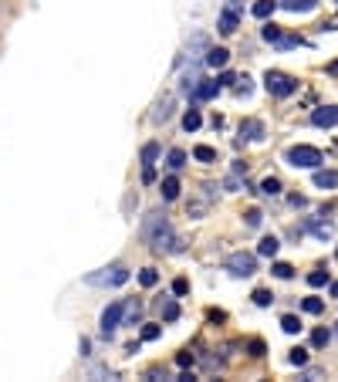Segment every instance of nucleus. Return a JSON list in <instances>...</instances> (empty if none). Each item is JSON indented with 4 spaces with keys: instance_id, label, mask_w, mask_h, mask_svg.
Masks as SVG:
<instances>
[{
    "instance_id": "obj_16",
    "label": "nucleus",
    "mask_w": 338,
    "mask_h": 382,
    "mask_svg": "<svg viewBox=\"0 0 338 382\" xmlns=\"http://www.w3.org/2000/svg\"><path fill=\"white\" fill-rule=\"evenodd\" d=\"M277 237H260V244H257V254L260 257H274V254H277Z\"/></svg>"
},
{
    "instance_id": "obj_25",
    "label": "nucleus",
    "mask_w": 338,
    "mask_h": 382,
    "mask_svg": "<svg viewBox=\"0 0 338 382\" xmlns=\"http://www.w3.org/2000/svg\"><path fill=\"white\" fill-rule=\"evenodd\" d=\"M281 328H284L288 335H298V332H301V321H298L294 315H284V318H281Z\"/></svg>"
},
{
    "instance_id": "obj_40",
    "label": "nucleus",
    "mask_w": 338,
    "mask_h": 382,
    "mask_svg": "<svg viewBox=\"0 0 338 382\" xmlns=\"http://www.w3.org/2000/svg\"><path fill=\"white\" fill-rule=\"evenodd\" d=\"M331 294H335V298H338V281H331Z\"/></svg>"
},
{
    "instance_id": "obj_32",
    "label": "nucleus",
    "mask_w": 338,
    "mask_h": 382,
    "mask_svg": "<svg viewBox=\"0 0 338 382\" xmlns=\"http://www.w3.org/2000/svg\"><path fill=\"white\" fill-rule=\"evenodd\" d=\"M159 335H162V328H159V325H149V328H142V338H145V341H156Z\"/></svg>"
},
{
    "instance_id": "obj_35",
    "label": "nucleus",
    "mask_w": 338,
    "mask_h": 382,
    "mask_svg": "<svg viewBox=\"0 0 338 382\" xmlns=\"http://www.w3.org/2000/svg\"><path fill=\"white\" fill-rule=\"evenodd\" d=\"M237 95H250V78H247V74L237 78Z\"/></svg>"
},
{
    "instance_id": "obj_4",
    "label": "nucleus",
    "mask_w": 338,
    "mask_h": 382,
    "mask_svg": "<svg viewBox=\"0 0 338 382\" xmlns=\"http://www.w3.org/2000/svg\"><path fill=\"white\" fill-rule=\"evenodd\" d=\"M264 88L271 91V95H277V98H288L291 91L298 88V82H294L291 74H281V71H267V74H264Z\"/></svg>"
},
{
    "instance_id": "obj_2",
    "label": "nucleus",
    "mask_w": 338,
    "mask_h": 382,
    "mask_svg": "<svg viewBox=\"0 0 338 382\" xmlns=\"http://www.w3.org/2000/svg\"><path fill=\"white\" fill-rule=\"evenodd\" d=\"M284 159H288V166H294V169H318V166L325 163L322 152L314 146H291L288 152H284Z\"/></svg>"
},
{
    "instance_id": "obj_1",
    "label": "nucleus",
    "mask_w": 338,
    "mask_h": 382,
    "mask_svg": "<svg viewBox=\"0 0 338 382\" xmlns=\"http://www.w3.org/2000/svg\"><path fill=\"white\" fill-rule=\"evenodd\" d=\"M142 237H145V244L153 247V251H179L176 234H173V227H169L166 213H159V210H153L142 220Z\"/></svg>"
},
{
    "instance_id": "obj_15",
    "label": "nucleus",
    "mask_w": 338,
    "mask_h": 382,
    "mask_svg": "<svg viewBox=\"0 0 338 382\" xmlns=\"http://www.w3.org/2000/svg\"><path fill=\"white\" fill-rule=\"evenodd\" d=\"M274 10H277V4H274V0H257V4H254V10H250V14L257 17V21H267V17H271Z\"/></svg>"
},
{
    "instance_id": "obj_28",
    "label": "nucleus",
    "mask_w": 338,
    "mask_h": 382,
    "mask_svg": "<svg viewBox=\"0 0 338 382\" xmlns=\"http://www.w3.org/2000/svg\"><path fill=\"white\" fill-rule=\"evenodd\" d=\"M274 44H277V48H301L305 41H301V37H288V34H281V37H277Z\"/></svg>"
},
{
    "instance_id": "obj_19",
    "label": "nucleus",
    "mask_w": 338,
    "mask_h": 382,
    "mask_svg": "<svg viewBox=\"0 0 338 382\" xmlns=\"http://www.w3.org/2000/svg\"><path fill=\"white\" fill-rule=\"evenodd\" d=\"M176 196H179V179L176 176L162 179V200H176Z\"/></svg>"
},
{
    "instance_id": "obj_27",
    "label": "nucleus",
    "mask_w": 338,
    "mask_h": 382,
    "mask_svg": "<svg viewBox=\"0 0 338 382\" xmlns=\"http://www.w3.org/2000/svg\"><path fill=\"white\" fill-rule=\"evenodd\" d=\"M308 284H311V288L328 284V271H322V268H318V271H311V274H308Z\"/></svg>"
},
{
    "instance_id": "obj_23",
    "label": "nucleus",
    "mask_w": 338,
    "mask_h": 382,
    "mask_svg": "<svg viewBox=\"0 0 338 382\" xmlns=\"http://www.w3.org/2000/svg\"><path fill=\"white\" fill-rule=\"evenodd\" d=\"M301 308H305L308 315H322V311H325V301H322V298H305V301H301Z\"/></svg>"
},
{
    "instance_id": "obj_30",
    "label": "nucleus",
    "mask_w": 338,
    "mask_h": 382,
    "mask_svg": "<svg viewBox=\"0 0 338 382\" xmlns=\"http://www.w3.org/2000/svg\"><path fill=\"white\" fill-rule=\"evenodd\" d=\"M328 338H331V335L325 332V328H318V332L311 335V345H314V349H322V345H328Z\"/></svg>"
},
{
    "instance_id": "obj_13",
    "label": "nucleus",
    "mask_w": 338,
    "mask_h": 382,
    "mask_svg": "<svg viewBox=\"0 0 338 382\" xmlns=\"http://www.w3.org/2000/svg\"><path fill=\"white\" fill-rule=\"evenodd\" d=\"M240 136H243V139H260V136H264V122H257V119H247V122L240 125Z\"/></svg>"
},
{
    "instance_id": "obj_34",
    "label": "nucleus",
    "mask_w": 338,
    "mask_h": 382,
    "mask_svg": "<svg viewBox=\"0 0 338 382\" xmlns=\"http://www.w3.org/2000/svg\"><path fill=\"white\" fill-rule=\"evenodd\" d=\"M260 220H264L260 210H247V227H260Z\"/></svg>"
},
{
    "instance_id": "obj_8",
    "label": "nucleus",
    "mask_w": 338,
    "mask_h": 382,
    "mask_svg": "<svg viewBox=\"0 0 338 382\" xmlns=\"http://www.w3.org/2000/svg\"><path fill=\"white\" fill-rule=\"evenodd\" d=\"M220 95V82H206V78H200L193 88V98L196 102H210V98H217Z\"/></svg>"
},
{
    "instance_id": "obj_21",
    "label": "nucleus",
    "mask_w": 338,
    "mask_h": 382,
    "mask_svg": "<svg viewBox=\"0 0 338 382\" xmlns=\"http://www.w3.org/2000/svg\"><path fill=\"white\" fill-rule=\"evenodd\" d=\"M193 159H200V163H217V149L196 146V149H193Z\"/></svg>"
},
{
    "instance_id": "obj_3",
    "label": "nucleus",
    "mask_w": 338,
    "mask_h": 382,
    "mask_svg": "<svg viewBox=\"0 0 338 382\" xmlns=\"http://www.w3.org/2000/svg\"><path fill=\"white\" fill-rule=\"evenodd\" d=\"M129 277H132V274L122 268V264H112V268H105L102 274H91L88 284H95V288H119V284H125Z\"/></svg>"
},
{
    "instance_id": "obj_41",
    "label": "nucleus",
    "mask_w": 338,
    "mask_h": 382,
    "mask_svg": "<svg viewBox=\"0 0 338 382\" xmlns=\"http://www.w3.org/2000/svg\"><path fill=\"white\" fill-rule=\"evenodd\" d=\"M335 335H338V332H335Z\"/></svg>"
},
{
    "instance_id": "obj_12",
    "label": "nucleus",
    "mask_w": 338,
    "mask_h": 382,
    "mask_svg": "<svg viewBox=\"0 0 338 382\" xmlns=\"http://www.w3.org/2000/svg\"><path fill=\"white\" fill-rule=\"evenodd\" d=\"M237 24H240L237 10H223V14H220V34H234Z\"/></svg>"
},
{
    "instance_id": "obj_5",
    "label": "nucleus",
    "mask_w": 338,
    "mask_h": 382,
    "mask_svg": "<svg viewBox=\"0 0 338 382\" xmlns=\"http://www.w3.org/2000/svg\"><path fill=\"white\" fill-rule=\"evenodd\" d=\"M227 271H230V274L234 277H250L254 274V271H257V257H254V254H230V257H227Z\"/></svg>"
},
{
    "instance_id": "obj_9",
    "label": "nucleus",
    "mask_w": 338,
    "mask_h": 382,
    "mask_svg": "<svg viewBox=\"0 0 338 382\" xmlns=\"http://www.w3.org/2000/svg\"><path fill=\"white\" fill-rule=\"evenodd\" d=\"M227 61H230V51L227 48H206V65L217 71V68H227Z\"/></svg>"
},
{
    "instance_id": "obj_10",
    "label": "nucleus",
    "mask_w": 338,
    "mask_h": 382,
    "mask_svg": "<svg viewBox=\"0 0 338 382\" xmlns=\"http://www.w3.org/2000/svg\"><path fill=\"white\" fill-rule=\"evenodd\" d=\"M281 7L291 10V14H311L318 7V0H281Z\"/></svg>"
},
{
    "instance_id": "obj_31",
    "label": "nucleus",
    "mask_w": 338,
    "mask_h": 382,
    "mask_svg": "<svg viewBox=\"0 0 338 382\" xmlns=\"http://www.w3.org/2000/svg\"><path fill=\"white\" fill-rule=\"evenodd\" d=\"M291 274H294V268H291V264H274V277H281V281H288Z\"/></svg>"
},
{
    "instance_id": "obj_39",
    "label": "nucleus",
    "mask_w": 338,
    "mask_h": 382,
    "mask_svg": "<svg viewBox=\"0 0 338 382\" xmlns=\"http://www.w3.org/2000/svg\"><path fill=\"white\" fill-rule=\"evenodd\" d=\"M328 74H338V61H331V65H328Z\"/></svg>"
},
{
    "instance_id": "obj_18",
    "label": "nucleus",
    "mask_w": 338,
    "mask_h": 382,
    "mask_svg": "<svg viewBox=\"0 0 338 382\" xmlns=\"http://www.w3.org/2000/svg\"><path fill=\"white\" fill-rule=\"evenodd\" d=\"M200 125H203V119H200V108H190V112L183 115V129H186V132H196Z\"/></svg>"
},
{
    "instance_id": "obj_22",
    "label": "nucleus",
    "mask_w": 338,
    "mask_h": 382,
    "mask_svg": "<svg viewBox=\"0 0 338 382\" xmlns=\"http://www.w3.org/2000/svg\"><path fill=\"white\" fill-rule=\"evenodd\" d=\"M260 193H264V196H277V193H281V179L267 176L264 183H260Z\"/></svg>"
},
{
    "instance_id": "obj_6",
    "label": "nucleus",
    "mask_w": 338,
    "mask_h": 382,
    "mask_svg": "<svg viewBox=\"0 0 338 382\" xmlns=\"http://www.w3.org/2000/svg\"><path fill=\"white\" fill-rule=\"evenodd\" d=\"M122 311H125V301H115L112 308L102 311V335H105V338H112L115 328L122 325Z\"/></svg>"
},
{
    "instance_id": "obj_26",
    "label": "nucleus",
    "mask_w": 338,
    "mask_h": 382,
    "mask_svg": "<svg viewBox=\"0 0 338 382\" xmlns=\"http://www.w3.org/2000/svg\"><path fill=\"white\" fill-rule=\"evenodd\" d=\"M271 301H274V294L267 291V288H257V291H254V304H257V308H267Z\"/></svg>"
},
{
    "instance_id": "obj_7",
    "label": "nucleus",
    "mask_w": 338,
    "mask_h": 382,
    "mask_svg": "<svg viewBox=\"0 0 338 382\" xmlns=\"http://www.w3.org/2000/svg\"><path fill=\"white\" fill-rule=\"evenodd\" d=\"M311 122L318 125V129H331V125H338V105H325V108H314Z\"/></svg>"
},
{
    "instance_id": "obj_11",
    "label": "nucleus",
    "mask_w": 338,
    "mask_h": 382,
    "mask_svg": "<svg viewBox=\"0 0 338 382\" xmlns=\"http://www.w3.org/2000/svg\"><path fill=\"white\" fill-rule=\"evenodd\" d=\"M314 186H318V189H335L338 186V173L318 169V173H314Z\"/></svg>"
},
{
    "instance_id": "obj_24",
    "label": "nucleus",
    "mask_w": 338,
    "mask_h": 382,
    "mask_svg": "<svg viewBox=\"0 0 338 382\" xmlns=\"http://www.w3.org/2000/svg\"><path fill=\"white\" fill-rule=\"evenodd\" d=\"M139 281H142V288H153L156 281H159V271H156V268H142V271H139Z\"/></svg>"
},
{
    "instance_id": "obj_38",
    "label": "nucleus",
    "mask_w": 338,
    "mask_h": 382,
    "mask_svg": "<svg viewBox=\"0 0 338 382\" xmlns=\"http://www.w3.org/2000/svg\"><path fill=\"white\" fill-rule=\"evenodd\" d=\"M176 362H179V366H190V362H193V355H190V352H179Z\"/></svg>"
},
{
    "instance_id": "obj_37",
    "label": "nucleus",
    "mask_w": 338,
    "mask_h": 382,
    "mask_svg": "<svg viewBox=\"0 0 338 382\" xmlns=\"http://www.w3.org/2000/svg\"><path fill=\"white\" fill-rule=\"evenodd\" d=\"M186 288H190V284H186V281H183V277H179V281H176V284H173V291H176V294H186Z\"/></svg>"
},
{
    "instance_id": "obj_14",
    "label": "nucleus",
    "mask_w": 338,
    "mask_h": 382,
    "mask_svg": "<svg viewBox=\"0 0 338 382\" xmlns=\"http://www.w3.org/2000/svg\"><path fill=\"white\" fill-rule=\"evenodd\" d=\"M159 315H162V321H176V318H179V304L173 298L159 301Z\"/></svg>"
},
{
    "instance_id": "obj_20",
    "label": "nucleus",
    "mask_w": 338,
    "mask_h": 382,
    "mask_svg": "<svg viewBox=\"0 0 338 382\" xmlns=\"http://www.w3.org/2000/svg\"><path fill=\"white\" fill-rule=\"evenodd\" d=\"M166 166H169V169H183V166H186V152H183V149H169Z\"/></svg>"
},
{
    "instance_id": "obj_29",
    "label": "nucleus",
    "mask_w": 338,
    "mask_h": 382,
    "mask_svg": "<svg viewBox=\"0 0 338 382\" xmlns=\"http://www.w3.org/2000/svg\"><path fill=\"white\" fill-rule=\"evenodd\" d=\"M288 362H291V366H305V362H308V352H305V349H291Z\"/></svg>"
},
{
    "instance_id": "obj_17",
    "label": "nucleus",
    "mask_w": 338,
    "mask_h": 382,
    "mask_svg": "<svg viewBox=\"0 0 338 382\" xmlns=\"http://www.w3.org/2000/svg\"><path fill=\"white\" fill-rule=\"evenodd\" d=\"M308 230H311L318 240H328L331 237V223H322V220H308Z\"/></svg>"
},
{
    "instance_id": "obj_36",
    "label": "nucleus",
    "mask_w": 338,
    "mask_h": 382,
    "mask_svg": "<svg viewBox=\"0 0 338 382\" xmlns=\"http://www.w3.org/2000/svg\"><path fill=\"white\" fill-rule=\"evenodd\" d=\"M223 85H237V74L223 71V74H220V88H223Z\"/></svg>"
},
{
    "instance_id": "obj_33",
    "label": "nucleus",
    "mask_w": 338,
    "mask_h": 382,
    "mask_svg": "<svg viewBox=\"0 0 338 382\" xmlns=\"http://www.w3.org/2000/svg\"><path fill=\"white\" fill-rule=\"evenodd\" d=\"M260 34H264V41H271V44L277 41V37H281V31H277V27H274V24H267V27H264V31H260Z\"/></svg>"
}]
</instances>
